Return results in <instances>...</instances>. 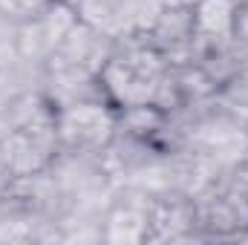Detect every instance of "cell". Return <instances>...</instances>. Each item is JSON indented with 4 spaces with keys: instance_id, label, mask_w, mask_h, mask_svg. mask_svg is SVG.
Masks as SVG:
<instances>
[{
    "instance_id": "1",
    "label": "cell",
    "mask_w": 248,
    "mask_h": 245,
    "mask_svg": "<svg viewBox=\"0 0 248 245\" xmlns=\"http://www.w3.org/2000/svg\"><path fill=\"white\" fill-rule=\"evenodd\" d=\"M170 63L165 61L144 38L116 41L113 55L101 69V87L113 107H147L156 104Z\"/></svg>"
},
{
    "instance_id": "2",
    "label": "cell",
    "mask_w": 248,
    "mask_h": 245,
    "mask_svg": "<svg viewBox=\"0 0 248 245\" xmlns=\"http://www.w3.org/2000/svg\"><path fill=\"white\" fill-rule=\"evenodd\" d=\"M55 104L44 95L17 124L0 136V150L15 176L44 173L58 156V130H55Z\"/></svg>"
},
{
    "instance_id": "3",
    "label": "cell",
    "mask_w": 248,
    "mask_h": 245,
    "mask_svg": "<svg viewBox=\"0 0 248 245\" xmlns=\"http://www.w3.org/2000/svg\"><path fill=\"white\" fill-rule=\"evenodd\" d=\"M110 101H75L55 110L58 153L101 156L116 136V113Z\"/></svg>"
},
{
    "instance_id": "4",
    "label": "cell",
    "mask_w": 248,
    "mask_h": 245,
    "mask_svg": "<svg viewBox=\"0 0 248 245\" xmlns=\"http://www.w3.org/2000/svg\"><path fill=\"white\" fill-rule=\"evenodd\" d=\"M75 23H78L75 6L55 0L38 20L17 26V58L35 66H46V61L52 58V52Z\"/></svg>"
},
{
    "instance_id": "5",
    "label": "cell",
    "mask_w": 248,
    "mask_h": 245,
    "mask_svg": "<svg viewBox=\"0 0 248 245\" xmlns=\"http://www.w3.org/2000/svg\"><path fill=\"white\" fill-rule=\"evenodd\" d=\"M141 38L168 63H187L193 44V6L165 3L159 17Z\"/></svg>"
},
{
    "instance_id": "6",
    "label": "cell",
    "mask_w": 248,
    "mask_h": 245,
    "mask_svg": "<svg viewBox=\"0 0 248 245\" xmlns=\"http://www.w3.org/2000/svg\"><path fill=\"white\" fill-rule=\"evenodd\" d=\"M52 3L55 0H0V17L17 29V26L38 20Z\"/></svg>"
},
{
    "instance_id": "7",
    "label": "cell",
    "mask_w": 248,
    "mask_h": 245,
    "mask_svg": "<svg viewBox=\"0 0 248 245\" xmlns=\"http://www.w3.org/2000/svg\"><path fill=\"white\" fill-rule=\"evenodd\" d=\"M231 52L237 69H248V6H240L234 35H231Z\"/></svg>"
},
{
    "instance_id": "8",
    "label": "cell",
    "mask_w": 248,
    "mask_h": 245,
    "mask_svg": "<svg viewBox=\"0 0 248 245\" xmlns=\"http://www.w3.org/2000/svg\"><path fill=\"white\" fill-rule=\"evenodd\" d=\"M15 55H17V29L0 17V66L15 61Z\"/></svg>"
},
{
    "instance_id": "9",
    "label": "cell",
    "mask_w": 248,
    "mask_h": 245,
    "mask_svg": "<svg viewBox=\"0 0 248 245\" xmlns=\"http://www.w3.org/2000/svg\"><path fill=\"white\" fill-rule=\"evenodd\" d=\"M12 179H15V173H12V168L6 165V159H3V150H0V196L6 193V187L12 184Z\"/></svg>"
},
{
    "instance_id": "10",
    "label": "cell",
    "mask_w": 248,
    "mask_h": 245,
    "mask_svg": "<svg viewBox=\"0 0 248 245\" xmlns=\"http://www.w3.org/2000/svg\"><path fill=\"white\" fill-rule=\"evenodd\" d=\"M165 3H173V6H196L199 0H165Z\"/></svg>"
},
{
    "instance_id": "11",
    "label": "cell",
    "mask_w": 248,
    "mask_h": 245,
    "mask_svg": "<svg viewBox=\"0 0 248 245\" xmlns=\"http://www.w3.org/2000/svg\"><path fill=\"white\" fill-rule=\"evenodd\" d=\"M237 3H240V6H248V0H237Z\"/></svg>"
},
{
    "instance_id": "12",
    "label": "cell",
    "mask_w": 248,
    "mask_h": 245,
    "mask_svg": "<svg viewBox=\"0 0 248 245\" xmlns=\"http://www.w3.org/2000/svg\"><path fill=\"white\" fill-rule=\"evenodd\" d=\"M63 3H75V0H63Z\"/></svg>"
}]
</instances>
